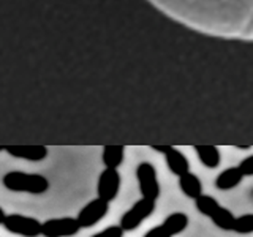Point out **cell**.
Here are the masks:
<instances>
[{"mask_svg": "<svg viewBox=\"0 0 253 237\" xmlns=\"http://www.w3.org/2000/svg\"><path fill=\"white\" fill-rule=\"evenodd\" d=\"M166 18L193 32L253 43V0H149Z\"/></svg>", "mask_w": 253, "mask_h": 237, "instance_id": "cell-1", "label": "cell"}, {"mask_svg": "<svg viewBox=\"0 0 253 237\" xmlns=\"http://www.w3.org/2000/svg\"><path fill=\"white\" fill-rule=\"evenodd\" d=\"M2 184L6 190L16 193H29V195H43L49 190V180L42 174L10 171L6 172Z\"/></svg>", "mask_w": 253, "mask_h": 237, "instance_id": "cell-2", "label": "cell"}, {"mask_svg": "<svg viewBox=\"0 0 253 237\" xmlns=\"http://www.w3.org/2000/svg\"><path fill=\"white\" fill-rule=\"evenodd\" d=\"M157 207V201L149 199V198H141L139 201L134 202L131 207L126 210L121 218V226L126 231H134L141 226L144 220H147L154 213Z\"/></svg>", "mask_w": 253, "mask_h": 237, "instance_id": "cell-3", "label": "cell"}, {"mask_svg": "<svg viewBox=\"0 0 253 237\" xmlns=\"http://www.w3.org/2000/svg\"><path fill=\"white\" fill-rule=\"evenodd\" d=\"M3 228L8 233L22 237H38L42 236V221L35 217L21 215V213H8L3 220Z\"/></svg>", "mask_w": 253, "mask_h": 237, "instance_id": "cell-4", "label": "cell"}, {"mask_svg": "<svg viewBox=\"0 0 253 237\" xmlns=\"http://www.w3.org/2000/svg\"><path fill=\"white\" fill-rule=\"evenodd\" d=\"M136 179L142 198H149V199L154 201L160 198V182H158L154 164H150L147 161L139 163L136 168Z\"/></svg>", "mask_w": 253, "mask_h": 237, "instance_id": "cell-5", "label": "cell"}, {"mask_svg": "<svg viewBox=\"0 0 253 237\" xmlns=\"http://www.w3.org/2000/svg\"><path fill=\"white\" fill-rule=\"evenodd\" d=\"M81 225L75 217L49 218L42 223L43 237H73L81 231Z\"/></svg>", "mask_w": 253, "mask_h": 237, "instance_id": "cell-6", "label": "cell"}, {"mask_svg": "<svg viewBox=\"0 0 253 237\" xmlns=\"http://www.w3.org/2000/svg\"><path fill=\"white\" fill-rule=\"evenodd\" d=\"M188 226V215L182 212H174L168 215L160 226H155L144 234V237H174L185 231Z\"/></svg>", "mask_w": 253, "mask_h": 237, "instance_id": "cell-7", "label": "cell"}, {"mask_svg": "<svg viewBox=\"0 0 253 237\" xmlns=\"http://www.w3.org/2000/svg\"><path fill=\"white\" fill-rule=\"evenodd\" d=\"M109 212V202L101 199V198H95L90 202H87L84 207L78 212L76 220L81 225V228H92L101 221L108 215Z\"/></svg>", "mask_w": 253, "mask_h": 237, "instance_id": "cell-8", "label": "cell"}, {"mask_svg": "<svg viewBox=\"0 0 253 237\" xmlns=\"http://www.w3.org/2000/svg\"><path fill=\"white\" fill-rule=\"evenodd\" d=\"M122 177L117 169L114 168H105L101 171L98 182H97V195L101 199L108 202L114 201L119 192H121Z\"/></svg>", "mask_w": 253, "mask_h": 237, "instance_id": "cell-9", "label": "cell"}, {"mask_svg": "<svg viewBox=\"0 0 253 237\" xmlns=\"http://www.w3.org/2000/svg\"><path fill=\"white\" fill-rule=\"evenodd\" d=\"M5 152L14 158L27 161H43L47 157V147L44 146H10L5 147Z\"/></svg>", "mask_w": 253, "mask_h": 237, "instance_id": "cell-10", "label": "cell"}, {"mask_svg": "<svg viewBox=\"0 0 253 237\" xmlns=\"http://www.w3.org/2000/svg\"><path fill=\"white\" fill-rule=\"evenodd\" d=\"M165 160L168 164V169L174 174V176H182L190 171V161L188 158L180 152V150L174 149L172 146L169 147L168 152L165 154Z\"/></svg>", "mask_w": 253, "mask_h": 237, "instance_id": "cell-11", "label": "cell"}, {"mask_svg": "<svg viewBox=\"0 0 253 237\" xmlns=\"http://www.w3.org/2000/svg\"><path fill=\"white\" fill-rule=\"evenodd\" d=\"M244 179V174L239 169V166H231V168H226L221 171L217 179H215V187L221 192H226V190H233L241 184Z\"/></svg>", "mask_w": 253, "mask_h": 237, "instance_id": "cell-12", "label": "cell"}, {"mask_svg": "<svg viewBox=\"0 0 253 237\" xmlns=\"http://www.w3.org/2000/svg\"><path fill=\"white\" fill-rule=\"evenodd\" d=\"M179 188L190 199H196L198 196L203 195V182L193 172H185L179 176Z\"/></svg>", "mask_w": 253, "mask_h": 237, "instance_id": "cell-13", "label": "cell"}, {"mask_svg": "<svg viewBox=\"0 0 253 237\" xmlns=\"http://www.w3.org/2000/svg\"><path fill=\"white\" fill-rule=\"evenodd\" d=\"M195 152L200 158V161L209 169H215L220 166L221 161V155H220V150L215 146H196L195 147Z\"/></svg>", "mask_w": 253, "mask_h": 237, "instance_id": "cell-14", "label": "cell"}, {"mask_svg": "<svg viewBox=\"0 0 253 237\" xmlns=\"http://www.w3.org/2000/svg\"><path fill=\"white\" fill-rule=\"evenodd\" d=\"M103 164L105 168H114L117 169L119 166L124 163L125 158V147L124 146H106L103 149Z\"/></svg>", "mask_w": 253, "mask_h": 237, "instance_id": "cell-15", "label": "cell"}, {"mask_svg": "<svg viewBox=\"0 0 253 237\" xmlns=\"http://www.w3.org/2000/svg\"><path fill=\"white\" fill-rule=\"evenodd\" d=\"M211 220L213 221V225L217 228L223 229V231H233L234 229V223H236V217L233 215L231 210H228L223 205L215 210V213L211 217Z\"/></svg>", "mask_w": 253, "mask_h": 237, "instance_id": "cell-16", "label": "cell"}, {"mask_svg": "<svg viewBox=\"0 0 253 237\" xmlns=\"http://www.w3.org/2000/svg\"><path fill=\"white\" fill-rule=\"evenodd\" d=\"M195 205H196V209L200 213H203L204 217H212L213 213H215V210L220 207V202L215 199L213 196L211 195H200L195 199Z\"/></svg>", "mask_w": 253, "mask_h": 237, "instance_id": "cell-17", "label": "cell"}, {"mask_svg": "<svg viewBox=\"0 0 253 237\" xmlns=\"http://www.w3.org/2000/svg\"><path fill=\"white\" fill-rule=\"evenodd\" d=\"M234 233L237 234H252L253 233V213H245L236 218Z\"/></svg>", "mask_w": 253, "mask_h": 237, "instance_id": "cell-18", "label": "cell"}, {"mask_svg": "<svg viewBox=\"0 0 253 237\" xmlns=\"http://www.w3.org/2000/svg\"><path fill=\"white\" fill-rule=\"evenodd\" d=\"M124 234H125V231L122 229V226L116 225V226H108L105 229H101V231L95 233L90 237H124Z\"/></svg>", "mask_w": 253, "mask_h": 237, "instance_id": "cell-19", "label": "cell"}, {"mask_svg": "<svg viewBox=\"0 0 253 237\" xmlns=\"http://www.w3.org/2000/svg\"><path fill=\"white\" fill-rule=\"evenodd\" d=\"M239 169L242 171L244 177L247 176H253V155H249L247 158H244L239 164Z\"/></svg>", "mask_w": 253, "mask_h": 237, "instance_id": "cell-20", "label": "cell"}, {"mask_svg": "<svg viewBox=\"0 0 253 237\" xmlns=\"http://www.w3.org/2000/svg\"><path fill=\"white\" fill-rule=\"evenodd\" d=\"M171 146H152V150H155V152H160V154H166L169 150Z\"/></svg>", "mask_w": 253, "mask_h": 237, "instance_id": "cell-21", "label": "cell"}, {"mask_svg": "<svg viewBox=\"0 0 253 237\" xmlns=\"http://www.w3.org/2000/svg\"><path fill=\"white\" fill-rule=\"evenodd\" d=\"M5 217H6V213H5V210L0 207V225L3 223V220H5Z\"/></svg>", "mask_w": 253, "mask_h": 237, "instance_id": "cell-22", "label": "cell"}, {"mask_svg": "<svg viewBox=\"0 0 253 237\" xmlns=\"http://www.w3.org/2000/svg\"><path fill=\"white\" fill-rule=\"evenodd\" d=\"M3 150H5V147H2V146H0V152H3Z\"/></svg>", "mask_w": 253, "mask_h": 237, "instance_id": "cell-23", "label": "cell"}]
</instances>
